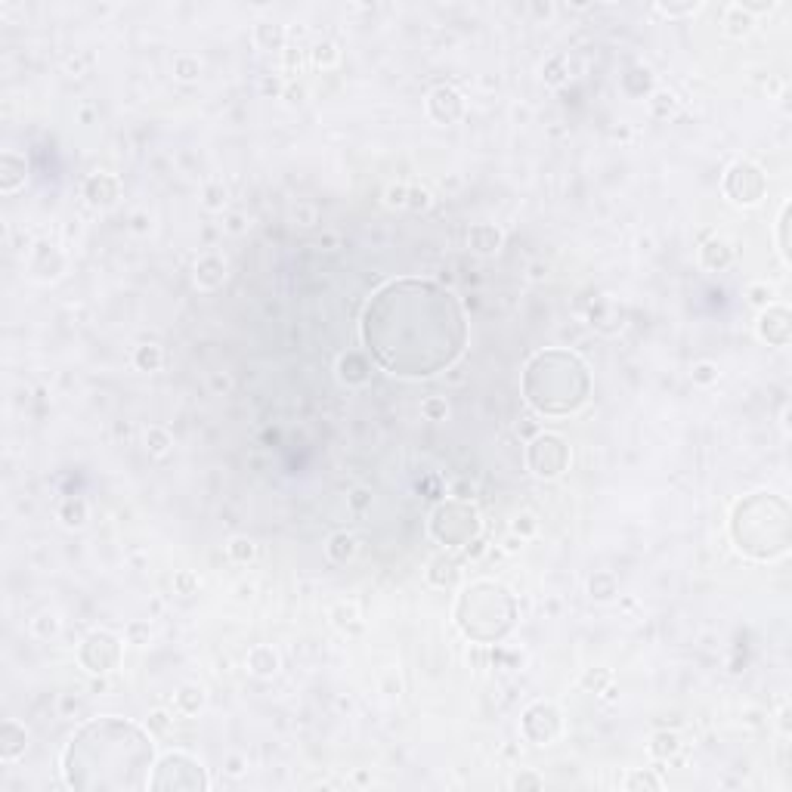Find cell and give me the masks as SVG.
<instances>
[{
  "mask_svg": "<svg viewBox=\"0 0 792 792\" xmlns=\"http://www.w3.org/2000/svg\"><path fill=\"white\" fill-rule=\"evenodd\" d=\"M529 724H542L545 740L551 743L557 734H561V712H557L551 703H536V705H529L527 715H523V728H529Z\"/></svg>",
  "mask_w": 792,
  "mask_h": 792,
  "instance_id": "12",
  "label": "cell"
},
{
  "mask_svg": "<svg viewBox=\"0 0 792 792\" xmlns=\"http://www.w3.org/2000/svg\"><path fill=\"white\" fill-rule=\"evenodd\" d=\"M149 768L152 740L121 718L84 724L62 755L65 780L78 789H143L149 786Z\"/></svg>",
  "mask_w": 792,
  "mask_h": 792,
  "instance_id": "1",
  "label": "cell"
},
{
  "mask_svg": "<svg viewBox=\"0 0 792 792\" xmlns=\"http://www.w3.org/2000/svg\"><path fill=\"white\" fill-rule=\"evenodd\" d=\"M127 641L130 644H146V641H149V625H146V622H133L127 628Z\"/></svg>",
  "mask_w": 792,
  "mask_h": 792,
  "instance_id": "43",
  "label": "cell"
},
{
  "mask_svg": "<svg viewBox=\"0 0 792 792\" xmlns=\"http://www.w3.org/2000/svg\"><path fill=\"white\" fill-rule=\"evenodd\" d=\"M430 202H434V195H430L428 189H409V202H405V208L424 211V208H430Z\"/></svg>",
  "mask_w": 792,
  "mask_h": 792,
  "instance_id": "37",
  "label": "cell"
},
{
  "mask_svg": "<svg viewBox=\"0 0 792 792\" xmlns=\"http://www.w3.org/2000/svg\"><path fill=\"white\" fill-rule=\"evenodd\" d=\"M133 362H137L139 371H158L164 362V353L158 344H143V347H137V353H133Z\"/></svg>",
  "mask_w": 792,
  "mask_h": 792,
  "instance_id": "22",
  "label": "cell"
},
{
  "mask_svg": "<svg viewBox=\"0 0 792 792\" xmlns=\"http://www.w3.org/2000/svg\"><path fill=\"white\" fill-rule=\"evenodd\" d=\"M341 378L350 384H362L365 378H369V362H365L359 353H347V356L341 359Z\"/></svg>",
  "mask_w": 792,
  "mask_h": 792,
  "instance_id": "20",
  "label": "cell"
},
{
  "mask_svg": "<svg viewBox=\"0 0 792 792\" xmlns=\"http://www.w3.org/2000/svg\"><path fill=\"white\" fill-rule=\"evenodd\" d=\"M428 112H430L434 121L452 124V121H458V118L464 115V99L458 96L452 87H437L434 93H430V99H428Z\"/></svg>",
  "mask_w": 792,
  "mask_h": 792,
  "instance_id": "9",
  "label": "cell"
},
{
  "mask_svg": "<svg viewBox=\"0 0 792 792\" xmlns=\"http://www.w3.org/2000/svg\"><path fill=\"white\" fill-rule=\"evenodd\" d=\"M758 335L774 347H783L789 341V310L786 307H768L758 319Z\"/></svg>",
  "mask_w": 792,
  "mask_h": 792,
  "instance_id": "10",
  "label": "cell"
},
{
  "mask_svg": "<svg viewBox=\"0 0 792 792\" xmlns=\"http://www.w3.org/2000/svg\"><path fill=\"white\" fill-rule=\"evenodd\" d=\"M678 749H681V737L671 734V730H660V734H653V743H650V752H653V758H671L678 755Z\"/></svg>",
  "mask_w": 792,
  "mask_h": 792,
  "instance_id": "23",
  "label": "cell"
},
{
  "mask_svg": "<svg viewBox=\"0 0 792 792\" xmlns=\"http://www.w3.org/2000/svg\"><path fill=\"white\" fill-rule=\"evenodd\" d=\"M313 62H316V65H325V69H328V65H335V62H337V46L328 44V41H325V44H316V50H313Z\"/></svg>",
  "mask_w": 792,
  "mask_h": 792,
  "instance_id": "32",
  "label": "cell"
},
{
  "mask_svg": "<svg viewBox=\"0 0 792 792\" xmlns=\"http://www.w3.org/2000/svg\"><path fill=\"white\" fill-rule=\"evenodd\" d=\"M458 625L474 641H498L514 625V601L495 582H477L458 597Z\"/></svg>",
  "mask_w": 792,
  "mask_h": 792,
  "instance_id": "3",
  "label": "cell"
},
{
  "mask_svg": "<svg viewBox=\"0 0 792 792\" xmlns=\"http://www.w3.org/2000/svg\"><path fill=\"white\" fill-rule=\"evenodd\" d=\"M25 752V728L19 721H3V730H0V758L3 762H16Z\"/></svg>",
  "mask_w": 792,
  "mask_h": 792,
  "instance_id": "13",
  "label": "cell"
},
{
  "mask_svg": "<svg viewBox=\"0 0 792 792\" xmlns=\"http://www.w3.org/2000/svg\"><path fill=\"white\" fill-rule=\"evenodd\" d=\"M229 232H242V217H229Z\"/></svg>",
  "mask_w": 792,
  "mask_h": 792,
  "instance_id": "49",
  "label": "cell"
},
{
  "mask_svg": "<svg viewBox=\"0 0 792 792\" xmlns=\"http://www.w3.org/2000/svg\"><path fill=\"white\" fill-rule=\"evenodd\" d=\"M529 468L536 470L538 477H561L563 468L570 461V446L561 440L557 434H538L536 440L529 443Z\"/></svg>",
  "mask_w": 792,
  "mask_h": 792,
  "instance_id": "5",
  "label": "cell"
},
{
  "mask_svg": "<svg viewBox=\"0 0 792 792\" xmlns=\"http://www.w3.org/2000/svg\"><path fill=\"white\" fill-rule=\"evenodd\" d=\"M749 28H752L749 12H743V6H730V10H728V31H730V35H734V37L749 35Z\"/></svg>",
  "mask_w": 792,
  "mask_h": 792,
  "instance_id": "28",
  "label": "cell"
},
{
  "mask_svg": "<svg viewBox=\"0 0 792 792\" xmlns=\"http://www.w3.org/2000/svg\"><path fill=\"white\" fill-rule=\"evenodd\" d=\"M690 375H694V384H703V387H705V384L718 381V365L715 362H696Z\"/></svg>",
  "mask_w": 792,
  "mask_h": 792,
  "instance_id": "31",
  "label": "cell"
},
{
  "mask_svg": "<svg viewBox=\"0 0 792 792\" xmlns=\"http://www.w3.org/2000/svg\"><path fill=\"white\" fill-rule=\"evenodd\" d=\"M177 585H179V588L186 591V595H189V591L195 588V579H192L189 572H179V576H177Z\"/></svg>",
  "mask_w": 792,
  "mask_h": 792,
  "instance_id": "48",
  "label": "cell"
},
{
  "mask_svg": "<svg viewBox=\"0 0 792 792\" xmlns=\"http://www.w3.org/2000/svg\"><path fill=\"white\" fill-rule=\"evenodd\" d=\"M786 217H789V208H783L780 214V251L786 254Z\"/></svg>",
  "mask_w": 792,
  "mask_h": 792,
  "instance_id": "47",
  "label": "cell"
},
{
  "mask_svg": "<svg viewBox=\"0 0 792 792\" xmlns=\"http://www.w3.org/2000/svg\"><path fill=\"white\" fill-rule=\"evenodd\" d=\"M152 789H208L211 780L204 768L195 758L183 755V752H170L158 762L155 777L149 780Z\"/></svg>",
  "mask_w": 792,
  "mask_h": 792,
  "instance_id": "4",
  "label": "cell"
},
{
  "mask_svg": "<svg viewBox=\"0 0 792 792\" xmlns=\"http://www.w3.org/2000/svg\"><path fill=\"white\" fill-rule=\"evenodd\" d=\"M434 517H440V520H449V529H440L437 532V538L446 545H452V548H458V545H468L470 538L477 536V529H480V520H477V511L470 508V504L464 502H449L443 504L440 511H437Z\"/></svg>",
  "mask_w": 792,
  "mask_h": 792,
  "instance_id": "6",
  "label": "cell"
},
{
  "mask_svg": "<svg viewBox=\"0 0 792 792\" xmlns=\"http://www.w3.org/2000/svg\"><path fill=\"white\" fill-rule=\"evenodd\" d=\"M59 631V619L56 616H41L35 622V635L37 637H50V635H56Z\"/></svg>",
  "mask_w": 792,
  "mask_h": 792,
  "instance_id": "40",
  "label": "cell"
},
{
  "mask_svg": "<svg viewBox=\"0 0 792 792\" xmlns=\"http://www.w3.org/2000/svg\"><path fill=\"white\" fill-rule=\"evenodd\" d=\"M254 37H257V44H261L263 50H279V46L285 44V31H282V25H270V22L257 25Z\"/></svg>",
  "mask_w": 792,
  "mask_h": 792,
  "instance_id": "24",
  "label": "cell"
},
{
  "mask_svg": "<svg viewBox=\"0 0 792 792\" xmlns=\"http://www.w3.org/2000/svg\"><path fill=\"white\" fill-rule=\"evenodd\" d=\"M764 186H768V179H764L762 168H755L749 161H737L724 177V192L737 204H755L764 195Z\"/></svg>",
  "mask_w": 792,
  "mask_h": 792,
  "instance_id": "7",
  "label": "cell"
},
{
  "mask_svg": "<svg viewBox=\"0 0 792 792\" xmlns=\"http://www.w3.org/2000/svg\"><path fill=\"white\" fill-rule=\"evenodd\" d=\"M223 261L220 257H202L195 266V285L198 288H217L223 282Z\"/></svg>",
  "mask_w": 792,
  "mask_h": 792,
  "instance_id": "17",
  "label": "cell"
},
{
  "mask_svg": "<svg viewBox=\"0 0 792 792\" xmlns=\"http://www.w3.org/2000/svg\"><path fill=\"white\" fill-rule=\"evenodd\" d=\"M59 520H62L69 529H81L84 523H87V504H84L81 498H65V502L59 504Z\"/></svg>",
  "mask_w": 792,
  "mask_h": 792,
  "instance_id": "18",
  "label": "cell"
},
{
  "mask_svg": "<svg viewBox=\"0 0 792 792\" xmlns=\"http://www.w3.org/2000/svg\"><path fill=\"white\" fill-rule=\"evenodd\" d=\"M591 595L597 597V601H610V597L616 595V579L610 576V572H597L595 579H591Z\"/></svg>",
  "mask_w": 792,
  "mask_h": 792,
  "instance_id": "27",
  "label": "cell"
},
{
  "mask_svg": "<svg viewBox=\"0 0 792 792\" xmlns=\"http://www.w3.org/2000/svg\"><path fill=\"white\" fill-rule=\"evenodd\" d=\"M749 301L755 303V307H764V303L774 301V288H771V285H764V282L749 285Z\"/></svg>",
  "mask_w": 792,
  "mask_h": 792,
  "instance_id": "35",
  "label": "cell"
},
{
  "mask_svg": "<svg viewBox=\"0 0 792 792\" xmlns=\"http://www.w3.org/2000/svg\"><path fill=\"white\" fill-rule=\"evenodd\" d=\"M356 554V538L350 532H337V536L328 538V557L337 563H347L350 557Z\"/></svg>",
  "mask_w": 792,
  "mask_h": 792,
  "instance_id": "21",
  "label": "cell"
},
{
  "mask_svg": "<svg viewBox=\"0 0 792 792\" xmlns=\"http://www.w3.org/2000/svg\"><path fill=\"white\" fill-rule=\"evenodd\" d=\"M226 551H229V557L236 563H248V561H254V554H257V545L251 542V538H232L229 545H226Z\"/></svg>",
  "mask_w": 792,
  "mask_h": 792,
  "instance_id": "25",
  "label": "cell"
},
{
  "mask_svg": "<svg viewBox=\"0 0 792 792\" xmlns=\"http://www.w3.org/2000/svg\"><path fill=\"white\" fill-rule=\"evenodd\" d=\"M542 777H536V774H517L514 780H511V786L514 789H542Z\"/></svg>",
  "mask_w": 792,
  "mask_h": 792,
  "instance_id": "42",
  "label": "cell"
},
{
  "mask_svg": "<svg viewBox=\"0 0 792 792\" xmlns=\"http://www.w3.org/2000/svg\"><path fill=\"white\" fill-rule=\"evenodd\" d=\"M174 71H177L179 81H192V78L198 75V59H192V56H179L177 62H174Z\"/></svg>",
  "mask_w": 792,
  "mask_h": 792,
  "instance_id": "34",
  "label": "cell"
},
{
  "mask_svg": "<svg viewBox=\"0 0 792 792\" xmlns=\"http://www.w3.org/2000/svg\"><path fill=\"white\" fill-rule=\"evenodd\" d=\"M149 728H152V730H158V734H164V730L170 728L168 712H152V715H149Z\"/></svg>",
  "mask_w": 792,
  "mask_h": 792,
  "instance_id": "44",
  "label": "cell"
},
{
  "mask_svg": "<svg viewBox=\"0 0 792 792\" xmlns=\"http://www.w3.org/2000/svg\"><path fill=\"white\" fill-rule=\"evenodd\" d=\"M223 202H226V189H223V186H214V183L204 186V204H208V208L217 211V208H223Z\"/></svg>",
  "mask_w": 792,
  "mask_h": 792,
  "instance_id": "38",
  "label": "cell"
},
{
  "mask_svg": "<svg viewBox=\"0 0 792 792\" xmlns=\"http://www.w3.org/2000/svg\"><path fill=\"white\" fill-rule=\"evenodd\" d=\"M81 662L87 665V671H112L121 660V644L109 631H93L81 647Z\"/></svg>",
  "mask_w": 792,
  "mask_h": 792,
  "instance_id": "8",
  "label": "cell"
},
{
  "mask_svg": "<svg viewBox=\"0 0 792 792\" xmlns=\"http://www.w3.org/2000/svg\"><path fill=\"white\" fill-rule=\"evenodd\" d=\"M146 449H149L152 455H164V452L170 449V434L164 428H149L146 430Z\"/></svg>",
  "mask_w": 792,
  "mask_h": 792,
  "instance_id": "29",
  "label": "cell"
},
{
  "mask_svg": "<svg viewBox=\"0 0 792 792\" xmlns=\"http://www.w3.org/2000/svg\"><path fill=\"white\" fill-rule=\"evenodd\" d=\"M421 412H424V415H428V418H430V421H440V418H446V412H449V405H446V403H443V399L430 396V399H424Z\"/></svg>",
  "mask_w": 792,
  "mask_h": 792,
  "instance_id": "36",
  "label": "cell"
},
{
  "mask_svg": "<svg viewBox=\"0 0 792 792\" xmlns=\"http://www.w3.org/2000/svg\"><path fill=\"white\" fill-rule=\"evenodd\" d=\"M536 529H538V523H536V517H532V514H520V517L514 520V532H517L520 538H523V536H532Z\"/></svg>",
  "mask_w": 792,
  "mask_h": 792,
  "instance_id": "41",
  "label": "cell"
},
{
  "mask_svg": "<svg viewBox=\"0 0 792 792\" xmlns=\"http://www.w3.org/2000/svg\"><path fill=\"white\" fill-rule=\"evenodd\" d=\"M0 168H3V174H0V189L10 195V192H16L19 186L25 183V158H19L16 152H3Z\"/></svg>",
  "mask_w": 792,
  "mask_h": 792,
  "instance_id": "14",
  "label": "cell"
},
{
  "mask_svg": "<svg viewBox=\"0 0 792 792\" xmlns=\"http://www.w3.org/2000/svg\"><path fill=\"white\" fill-rule=\"evenodd\" d=\"M700 261L709 266V270H728V266L734 263V248H730L724 238H712V242L703 245Z\"/></svg>",
  "mask_w": 792,
  "mask_h": 792,
  "instance_id": "15",
  "label": "cell"
},
{
  "mask_svg": "<svg viewBox=\"0 0 792 792\" xmlns=\"http://www.w3.org/2000/svg\"><path fill=\"white\" fill-rule=\"evenodd\" d=\"M84 198L93 208H109L118 202V179L109 174H93L84 179Z\"/></svg>",
  "mask_w": 792,
  "mask_h": 792,
  "instance_id": "11",
  "label": "cell"
},
{
  "mask_svg": "<svg viewBox=\"0 0 792 792\" xmlns=\"http://www.w3.org/2000/svg\"><path fill=\"white\" fill-rule=\"evenodd\" d=\"M527 399L545 415H567L588 399V369L563 350L538 353L527 369Z\"/></svg>",
  "mask_w": 792,
  "mask_h": 792,
  "instance_id": "2",
  "label": "cell"
},
{
  "mask_svg": "<svg viewBox=\"0 0 792 792\" xmlns=\"http://www.w3.org/2000/svg\"><path fill=\"white\" fill-rule=\"evenodd\" d=\"M405 202H409V186H387V204L390 208H405Z\"/></svg>",
  "mask_w": 792,
  "mask_h": 792,
  "instance_id": "39",
  "label": "cell"
},
{
  "mask_svg": "<svg viewBox=\"0 0 792 792\" xmlns=\"http://www.w3.org/2000/svg\"><path fill=\"white\" fill-rule=\"evenodd\" d=\"M665 16H681V12H696V3H687V6H656Z\"/></svg>",
  "mask_w": 792,
  "mask_h": 792,
  "instance_id": "46",
  "label": "cell"
},
{
  "mask_svg": "<svg viewBox=\"0 0 792 792\" xmlns=\"http://www.w3.org/2000/svg\"><path fill=\"white\" fill-rule=\"evenodd\" d=\"M248 665H251L254 675L266 678V675H272V671L279 669V656H276V650H272V647H254L248 653Z\"/></svg>",
  "mask_w": 792,
  "mask_h": 792,
  "instance_id": "19",
  "label": "cell"
},
{
  "mask_svg": "<svg viewBox=\"0 0 792 792\" xmlns=\"http://www.w3.org/2000/svg\"><path fill=\"white\" fill-rule=\"evenodd\" d=\"M468 242H470V248L480 251V254H495V251L502 248V232L489 223H477L474 229H470Z\"/></svg>",
  "mask_w": 792,
  "mask_h": 792,
  "instance_id": "16",
  "label": "cell"
},
{
  "mask_svg": "<svg viewBox=\"0 0 792 792\" xmlns=\"http://www.w3.org/2000/svg\"><path fill=\"white\" fill-rule=\"evenodd\" d=\"M202 703H204L202 687H183L177 694V705H179V712H186V715L198 712V709H202Z\"/></svg>",
  "mask_w": 792,
  "mask_h": 792,
  "instance_id": "26",
  "label": "cell"
},
{
  "mask_svg": "<svg viewBox=\"0 0 792 792\" xmlns=\"http://www.w3.org/2000/svg\"><path fill=\"white\" fill-rule=\"evenodd\" d=\"M625 789H662V780L656 774H650V771H635V774L628 777V780L622 783Z\"/></svg>",
  "mask_w": 792,
  "mask_h": 792,
  "instance_id": "30",
  "label": "cell"
},
{
  "mask_svg": "<svg viewBox=\"0 0 792 792\" xmlns=\"http://www.w3.org/2000/svg\"><path fill=\"white\" fill-rule=\"evenodd\" d=\"M650 109H653L656 118H669L671 112H675V96H671V93H656V96L650 99Z\"/></svg>",
  "mask_w": 792,
  "mask_h": 792,
  "instance_id": "33",
  "label": "cell"
},
{
  "mask_svg": "<svg viewBox=\"0 0 792 792\" xmlns=\"http://www.w3.org/2000/svg\"><path fill=\"white\" fill-rule=\"evenodd\" d=\"M242 771H245V758L242 755H232L229 762H226V774H229V777H238Z\"/></svg>",
  "mask_w": 792,
  "mask_h": 792,
  "instance_id": "45",
  "label": "cell"
}]
</instances>
